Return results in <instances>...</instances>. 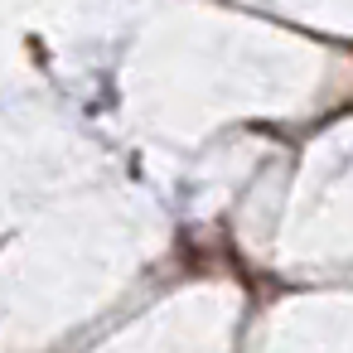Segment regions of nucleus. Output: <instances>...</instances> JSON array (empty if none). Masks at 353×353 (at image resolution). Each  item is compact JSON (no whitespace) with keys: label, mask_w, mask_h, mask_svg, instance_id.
I'll return each mask as SVG.
<instances>
[]
</instances>
